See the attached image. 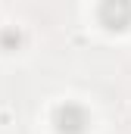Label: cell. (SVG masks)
<instances>
[{
	"label": "cell",
	"instance_id": "6da1fadb",
	"mask_svg": "<svg viewBox=\"0 0 131 134\" xmlns=\"http://www.w3.org/2000/svg\"><path fill=\"white\" fill-rule=\"evenodd\" d=\"M88 125H91V115H88V109L81 103L66 100L53 109V128H56V134H84Z\"/></svg>",
	"mask_w": 131,
	"mask_h": 134
},
{
	"label": "cell",
	"instance_id": "7a4b0ae2",
	"mask_svg": "<svg viewBox=\"0 0 131 134\" xmlns=\"http://www.w3.org/2000/svg\"><path fill=\"white\" fill-rule=\"evenodd\" d=\"M97 19L109 31H128L131 28V0H100Z\"/></svg>",
	"mask_w": 131,
	"mask_h": 134
},
{
	"label": "cell",
	"instance_id": "3957f363",
	"mask_svg": "<svg viewBox=\"0 0 131 134\" xmlns=\"http://www.w3.org/2000/svg\"><path fill=\"white\" fill-rule=\"evenodd\" d=\"M19 41H22V34H19V31H6L3 37H0V44H3V47H9V44H19Z\"/></svg>",
	"mask_w": 131,
	"mask_h": 134
}]
</instances>
